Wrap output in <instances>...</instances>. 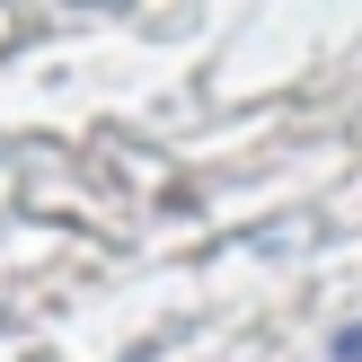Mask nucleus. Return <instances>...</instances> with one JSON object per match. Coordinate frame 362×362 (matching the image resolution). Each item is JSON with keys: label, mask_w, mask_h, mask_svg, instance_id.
<instances>
[{"label": "nucleus", "mask_w": 362, "mask_h": 362, "mask_svg": "<svg viewBox=\"0 0 362 362\" xmlns=\"http://www.w3.org/2000/svg\"><path fill=\"white\" fill-rule=\"evenodd\" d=\"M327 362H362V327H345V336H336V345H327Z\"/></svg>", "instance_id": "obj_1"}]
</instances>
